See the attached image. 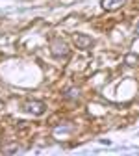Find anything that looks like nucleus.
I'll return each mask as SVG.
<instances>
[{"label":"nucleus","mask_w":139,"mask_h":156,"mask_svg":"<svg viewBox=\"0 0 139 156\" xmlns=\"http://www.w3.org/2000/svg\"><path fill=\"white\" fill-rule=\"evenodd\" d=\"M24 110H26V112H30V113L39 115V113H43L45 104H43V102H26V104H24Z\"/></svg>","instance_id":"obj_1"},{"label":"nucleus","mask_w":139,"mask_h":156,"mask_svg":"<svg viewBox=\"0 0 139 156\" xmlns=\"http://www.w3.org/2000/svg\"><path fill=\"white\" fill-rule=\"evenodd\" d=\"M123 0H102V8L104 9H115L117 6H121Z\"/></svg>","instance_id":"obj_2"}]
</instances>
